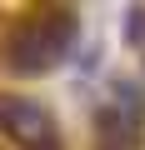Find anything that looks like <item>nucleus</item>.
<instances>
[{"mask_svg":"<svg viewBox=\"0 0 145 150\" xmlns=\"http://www.w3.org/2000/svg\"><path fill=\"white\" fill-rule=\"evenodd\" d=\"M40 30H45V40H50V50H55V55H65L70 35H75V20H70V15H55V20H45Z\"/></svg>","mask_w":145,"mask_h":150,"instance_id":"7ed1b4c3","label":"nucleus"},{"mask_svg":"<svg viewBox=\"0 0 145 150\" xmlns=\"http://www.w3.org/2000/svg\"><path fill=\"white\" fill-rule=\"evenodd\" d=\"M0 120L10 125L15 140H30V145L50 135V115H45L35 100H0Z\"/></svg>","mask_w":145,"mask_h":150,"instance_id":"f257e3e1","label":"nucleus"},{"mask_svg":"<svg viewBox=\"0 0 145 150\" xmlns=\"http://www.w3.org/2000/svg\"><path fill=\"white\" fill-rule=\"evenodd\" d=\"M50 60H55V50H50V40H45L40 25H25V30L10 35V65H15V70L35 75V70H45Z\"/></svg>","mask_w":145,"mask_h":150,"instance_id":"f03ea898","label":"nucleus"}]
</instances>
